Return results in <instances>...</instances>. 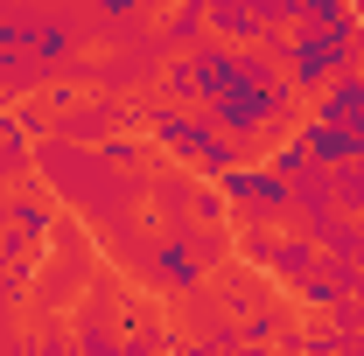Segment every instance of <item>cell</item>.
<instances>
[{
  "label": "cell",
  "instance_id": "obj_1",
  "mask_svg": "<svg viewBox=\"0 0 364 356\" xmlns=\"http://www.w3.org/2000/svg\"><path fill=\"white\" fill-rule=\"evenodd\" d=\"M36 161H43V175L56 182V196H63L77 217H91V223H119L134 203H147V182L105 168V161H98V147H85V140L49 133Z\"/></svg>",
  "mask_w": 364,
  "mask_h": 356
},
{
  "label": "cell",
  "instance_id": "obj_2",
  "mask_svg": "<svg viewBox=\"0 0 364 356\" xmlns=\"http://www.w3.org/2000/svg\"><path fill=\"white\" fill-rule=\"evenodd\" d=\"M267 49L280 56V70H287V84L301 91V98H316L336 70H364V56L350 43H336L329 28H316V21H294V28H280V35H267Z\"/></svg>",
  "mask_w": 364,
  "mask_h": 356
},
{
  "label": "cell",
  "instance_id": "obj_3",
  "mask_svg": "<svg viewBox=\"0 0 364 356\" xmlns=\"http://www.w3.org/2000/svg\"><path fill=\"white\" fill-rule=\"evenodd\" d=\"M218 182H225L231 217H238V223H287V217H294V182L280 175L267 154H259V161H231Z\"/></svg>",
  "mask_w": 364,
  "mask_h": 356
},
{
  "label": "cell",
  "instance_id": "obj_4",
  "mask_svg": "<svg viewBox=\"0 0 364 356\" xmlns=\"http://www.w3.org/2000/svg\"><path fill=\"white\" fill-rule=\"evenodd\" d=\"M238 259H245V266H259V272H273L280 287H301V279L322 266V245L309 238V230L259 223V230H245V238H238Z\"/></svg>",
  "mask_w": 364,
  "mask_h": 356
},
{
  "label": "cell",
  "instance_id": "obj_5",
  "mask_svg": "<svg viewBox=\"0 0 364 356\" xmlns=\"http://www.w3.org/2000/svg\"><path fill=\"white\" fill-rule=\"evenodd\" d=\"M210 133H218L210 105H161V112L147 119V147H161V154H176V161H189Z\"/></svg>",
  "mask_w": 364,
  "mask_h": 356
},
{
  "label": "cell",
  "instance_id": "obj_6",
  "mask_svg": "<svg viewBox=\"0 0 364 356\" xmlns=\"http://www.w3.org/2000/svg\"><path fill=\"white\" fill-rule=\"evenodd\" d=\"M189 84H196V105H218V98L238 84V43L203 35V43L189 49Z\"/></svg>",
  "mask_w": 364,
  "mask_h": 356
},
{
  "label": "cell",
  "instance_id": "obj_7",
  "mask_svg": "<svg viewBox=\"0 0 364 356\" xmlns=\"http://www.w3.org/2000/svg\"><path fill=\"white\" fill-rule=\"evenodd\" d=\"M294 133L309 140L316 168H343V161H358V154H364V133H358V126H336V119H322V112H301Z\"/></svg>",
  "mask_w": 364,
  "mask_h": 356
},
{
  "label": "cell",
  "instance_id": "obj_8",
  "mask_svg": "<svg viewBox=\"0 0 364 356\" xmlns=\"http://www.w3.org/2000/svg\"><path fill=\"white\" fill-rule=\"evenodd\" d=\"M343 217L336 210V189H329V168H309V175H294V230H309V238H322L329 223Z\"/></svg>",
  "mask_w": 364,
  "mask_h": 356
},
{
  "label": "cell",
  "instance_id": "obj_9",
  "mask_svg": "<svg viewBox=\"0 0 364 356\" xmlns=\"http://www.w3.org/2000/svg\"><path fill=\"white\" fill-rule=\"evenodd\" d=\"M309 112H322V119L358 126V133H364V70H336V77L309 98Z\"/></svg>",
  "mask_w": 364,
  "mask_h": 356
},
{
  "label": "cell",
  "instance_id": "obj_10",
  "mask_svg": "<svg viewBox=\"0 0 364 356\" xmlns=\"http://www.w3.org/2000/svg\"><path fill=\"white\" fill-rule=\"evenodd\" d=\"M203 35H210V21H203V0H176V7H161V14H154V43L168 49V56L196 49Z\"/></svg>",
  "mask_w": 364,
  "mask_h": 356
},
{
  "label": "cell",
  "instance_id": "obj_11",
  "mask_svg": "<svg viewBox=\"0 0 364 356\" xmlns=\"http://www.w3.org/2000/svg\"><path fill=\"white\" fill-rule=\"evenodd\" d=\"M203 21H210V35H218V43H238V49L267 43V28H259L252 0H203Z\"/></svg>",
  "mask_w": 364,
  "mask_h": 356
},
{
  "label": "cell",
  "instance_id": "obj_12",
  "mask_svg": "<svg viewBox=\"0 0 364 356\" xmlns=\"http://www.w3.org/2000/svg\"><path fill=\"white\" fill-rule=\"evenodd\" d=\"M49 252V238H28L14 223H0V272L7 279H36V259Z\"/></svg>",
  "mask_w": 364,
  "mask_h": 356
},
{
  "label": "cell",
  "instance_id": "obj_13",
  "mask_svg": "<svg viewBox=\"0 0 364 356\" xmlns=\"http://www.w3.org/2000/svg\"><path fill=\"white\" fill-rule=\"evenodd\" d=\"M28 49H36L49 70H56L63 56H77V35H70V21H56V14H36V21H28Z\"/></svg>",
  "mask_w": 364,
  "mask_h": 356
},
{
  "label": "cell",
  "instance_id": "obj_14",
  "mask_svg": "<svg viewBox=\"0 0 364 356\" xmlns=\"http://www.w3.org/2000/svg\"><path fill=\"white\" fill-rule=\"evenodd\" d=\"M189 189H196V175H161V182H147V210L161 223H182L189 217Z\"/></svg>",
  "mask_w": 364,
  "mask_h": 356
},
{
  "label": "cell",
  "instance_id": "obj_15",
  "mask_svg": "<svg viewBox=\"0 0 364 356\" xmlns=\"http://www.w3.org/2000/svg\"><path fill=\"white\" fill-rule=\"evenodd\" d=\"M231 161H245V140H238V133H225V126H218V133H210L203 147H196V154H189V168H196V175H210V182L225 175Z\"/></svg>",
  "mask_w": 364,
  "mask_h": 356
},
{
  "label": "cell",
  "instance_id": "obj_16",
  "mask_svg": "<svg viewBox=\"0 0 364 356\" xmlns=\"http://www.w3.org/2000/svg\"><path fill=\"white\" fill-rule=\"evenodd\" d=\"M91 147H98V161H105V168H119V175H134L140 161H147V140H134V126H112V133L91 140Z\"/></svg>",
  "mask_w": 364,
  "mask_h": 356
},
{
  "label": "cell",
  "instance_id": "obj_17",
  "mask_svg": "<svg viewBox=\"0 0 364 356\" xmlns=\"http://www.w3.org/2000/svg\"><path fill=\"white\" fill-rule=\"evenodd\" d=\"M343 294H350V287H343V279H336L329 266H316L309 279H301V287H294V308H309V314H329L336 301H343Z\"/></svg>",
  "mask_w": 364,
  "mask_h": 356
},
{
  "label": "cell",
  "instance_id": "obj_18",
  "mask_svg": "<svg viewBox=\"0 0 364 356\" xmlns=\"http://www.w3.org/2000/svg\"><path fill=\"white\" fill-rule=\"evenodd\" d=\"M189 223H218V230L231 223V196H225V182L196 175V189H189Z\"/></svg>",
  "mask_w": 364,
  "mask_h": 356
},
{
  "label": "cell",
  "instance_id": "obj_19",
  "mask_svg": "<svg viewBox=\"0 0 364 356\" xmlns=\"http://www.w3.org/2000/svg\"><path fill=\"white\" fill-rule=\"evenodd\" d=\"M7 223H14V230H28V238H49V203L43 196H36V189H14V196H7Z\"/></svg>",
  "mask_w": 364,
  "mask_h": 356
},
{
  "label": "cell",
  "instance_id": "obj_20",
  "mask_svg": "<svg viewBox=\"0 0 364 356\" xmlns=\"http://www.w3.org/2000/svg\"><path fill=\"white\" fill-rule=\"evenodd\" d=\"M329 189H336V210L343 217H364V154L343 161V168H329Z\"/></svg>",
  "mask_w": 364,
  "mask_h": 356
},
{
  "label": "cell",
  "instance_id": "obj_21",
  "mask_svg": "<svg viewBox=\"0 0 364 356\" xmlns=\"http://www.w3.org/2000/svg\"><path fill=\"white\" fill-rule=\"evenodd\" d=\"M267 161H273V168H280V175H287V182H294V175H309V168H316V154H309V140H301V133H280V140H273V147H267Z\"/></svg>",
  "mask_w": 364,
  "mask_h": 356
},
{
  "label": "cell",
  "instance_id": "obj_22",
  "mask_svg": "<svg viewBox=\"0 0 364 356\" xmlns=\"http://www.w3.org/2000/svg\"><path fill=\"white\" fill-rule=\"evenodd\" d=\"M154 77H161V98H168V105H196V84H189V49H182V56H161V70H154Z\"/></svg>",
  "mask_w": 364,
  "mask_h": 356
},
{
  "label": "cell",
  "instance_id": "obj_23",
  "mask_svg": "<svg viewBox=\"0 0 364 356\" xmlns=\"http://www.w3.org/2000/svg\"><path fill=\"white\" fill-rule=\"evenodd\" d=\"M91 14H98V21H134L140 7H147V0H85Z\"/></svg>",
  "mask_w": 364,
  "mask_h": 356
},
{
  "label": "cell",
  "instance_id": "obj_24",
  "mask_svg": "<svg viewBox=\"0 0 364 356\" xmlns=\"http://www.w3.org/2000/svg\"><path fill=\"white\" fill-rule=\"evenodd\" d=\"M350 7H358V21H364V0H350Z\"/></svg>",
  "mask_w": 364,
  "mask_h": 356
},
{
  "label": "cell",
  "instance_id": "obj_25",
  "mask_svg": "<svg viewBox=\"0 0 364 356\" xmlns=\"http://www.w3.org/2000/svg\"><path fill=\"white\" fill-rule=\"evenodd\" d=\"M28 7H36V0H28Z\"/></svg>",
  "mask_w": 364,
  "mask_h": 356
}]
</instances>
